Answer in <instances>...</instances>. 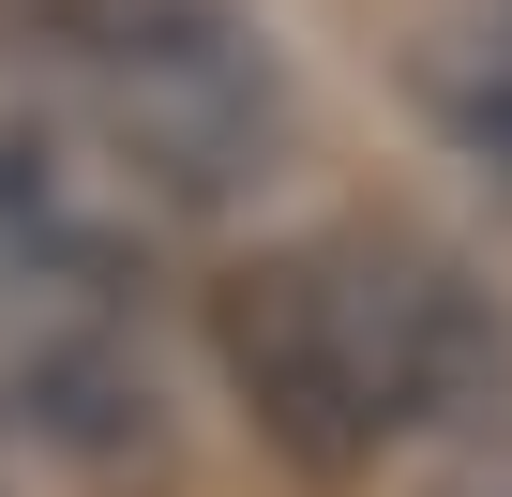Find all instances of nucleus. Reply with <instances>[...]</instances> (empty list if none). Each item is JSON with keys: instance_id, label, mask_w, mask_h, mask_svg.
Instances as JSON below:
<instances>
[{"instance_id": "f257e3e1", "label": "nucleus", "mask_w": 512, "mask_h": 497, "mask_svg": "<svg viewBox=\"0 0 512 497\" xmlns=\"http://www.w3.org/2000/svg\"><path fill=\"white\" fill-rule=\"evenodd\" d=\"M211 362L287 467H377L467 407H497L512 347L482 287L407 226H317L211 287Z\"/></svg>"}, {"instance_id": "f03ea898", "label": "nucleus", "mask_w": 512, "mask_h": 497, "mask_svg": "<svg viewBox=\"0 0 512 497\" xmlns=\"http://www.w3.org/2000/svg\"><path fill=\"white\" fill-rule=\"evenodd\" d=\"M0 46H31L166 211H226L287 166V61L241 0H0Z\"/></svg>"}, {"instance_id": "7ed1b4c3", "label": "nucleus", "mask_w": 512, "mask_h": 497, "mask_svg": "<svg viewBox=\"0 0 512 497\" xmlns=\"http://www.w3.org/2000/svg\"><path fill=\"white\" fill-rule=\"evenodd\" d=\"M151 226H166V196L121 166V136L31 46H0V257L46 287H91V302H136Z\"/></svg>"}]
</instances>
